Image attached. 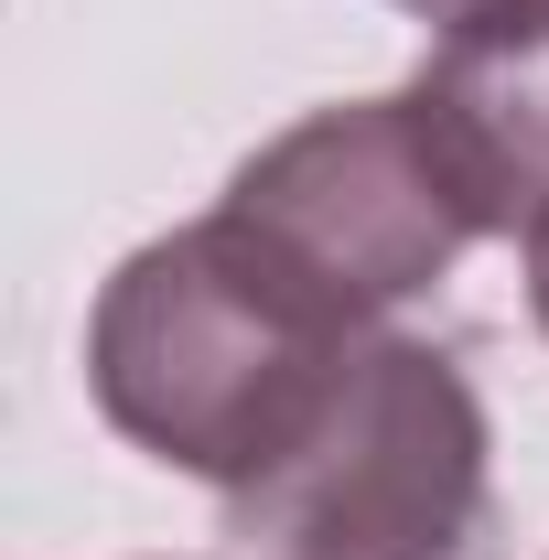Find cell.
Wrapping results in <instances>:
<instances>
[{
	"mask_svg": "<svg viewBox=\"0 0 549 560\" xmlns=\"http://www.w3.org/2000/svg\"><path fill=\"white\" fill-rule=\"evenodd\" d=\"M377 335V313H355L280 237L215 206L119 259L86 324V388L119 442L237 495L313 431V410Z\"/></svg>",
	"mask_w": 549,
	"mask_h": 560,
	"instance_id": "obj_1",
	"label": "cell"
},
{
	"mask_svg": "<svg viewBox=\"0 0 549 560\" xmlns=\"http://www.w3.org/2000/svg\"><path fill=\"white\" fill-rule=\"evenodd\" d=\"M495 431L475 377L420 335H377L270 475L226 495L248 560H484Z\"/></svg>",
	"mask_w": 549,
	"mask_h": 560,
	"instance_id": "obj_2",
	"label": "cell"
},
{
	"mask_svg": "<svg viewBox=\"0 0 549 560\" xmlns=\"http://www.w3.org/2000/svg\"><path fill=\"white\" fill-rule=\"evenodd\" d=\"M226 206L248 215L259 237H280L324 291H344L355 313H377V324L399 302H420L484 237L410 97L313 108L302 130H280L270 151L237 162Z\"/></svg>",
	"mask_w": 549,
	"mask_h": 560,
	"instance_id": "obj_3",
	"label": "cell"
},
{
	"mask_svg": "<svg viewBox=\"0 0 549 560\" xmlns=\"http://www.w3.org/2000/svg\"><path fill=\"white\" fill-rule=\"evenodd\" d=\"M399 97L484 237H549V0H475Z\"/></svg>",
	"mask_w": 549,
	"mask_h": 560,
	"instance_id": "obj_4",
	"label": "cell"
},
{
	"mask_svg": "<svg viewBox=\"0 0 549 560\" xmlns=\"http://www.w3.org/2000/svg\"><path fill=\"white\" fill-rule=\"evenodd\" d=\"M528 302H539V335H549V237H528Z\"/></svg>",
	"mask_w": 549,
	"mask_h": 560,
	"instance_id": "obj_5",
	"label": "cell"
},
{
	"mask_svg": "<svg viewBox=\"0 0 549 560\" xmlns=\"http://www.w3.org/2000/svg\"><path fill=\"white\" fill-rule=\"evenodd\" d=\"M399 11H431V22H464L475 0H399Z\"/></svg>",
	"mask_w": 549,
	"mask_h": 560,
	"instance_id": "obj_6",
	"label": "cell"
}]
</instances>
